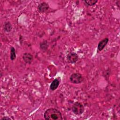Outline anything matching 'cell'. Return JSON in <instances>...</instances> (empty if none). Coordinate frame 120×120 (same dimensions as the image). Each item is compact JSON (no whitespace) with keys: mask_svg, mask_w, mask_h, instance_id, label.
I'll use <instances>...</instances> for the list:
<instances>
[{"mask_svg":"<svg viewBox=\"0 0 120 120\" xmlns=\"http://www.w3.org/2000/svg\"><path fill=\"white\" fill-rule=\"evenodd\" d=\"M48 45L46 41H44L40 44V48L43 51H46L48 48Z\"/></svg>","mask_w":120,"mask_h":120,"instance_id":"8fae6325","label":"cell"},{"mask_svg":"<svg viewBox=\"0 0 120 120\" xmlns=\"http://www.w3.org/2000/svg\"><path fill=\"white\" fill-rule=\"evenodd\" d=\"M79 59V56L77 53L74 52H70L67 55V60L69 63H75Z\"/></svg>","mask_w":120,"mask_h":120,"instance_id":"277c9868","label":"cell"},{"mask_svg":"<svg viewBox=\"0 0 120 120\" xmlns=\"http://www.w3.org/2000/svg\"><path fill=\"white\" fill-rule=\"evenodd\" d=\"M3 29L4 30L7 32H10L12 30V26L11 23H10V22L8 21V22H6L4 24V26H3Z\"/></svg>","mask_w":120,"mask_h":120,"instance_id":"9c48e42d","label":"cell"},{"mask_svg":"<svg viewBox=\"0 0 120 120\" xmlns=\"http://www.w3.org/2000/svg\"><path fill=\"white\" fill-rule=\"evenodd\" d=\"M70 81L74 84H79L83 81V77L82 75L79 73L72 74L69 77Z\"/></svg>","mask_w":120,"mask_h":120,"instance_id":"3957f363","label":"cell"},{"mask_svg":"<svg viewBox=\"0 0 120 120\" xmlns=\"http://www.w3.org/2000/svg\"><path fill=\"white\" fill-rule=\"evenodd\" d=\"M49 8V6L46 2H43L38 5V9L40 13H45L46 12Z\"/></svg>","mask_w":120,"mask_h":120,"instance_id":"ba28073f","label":"cell"},{"mask_svg":"<svg viewBox=\"0 0 120 120\" xmlns=\"http://www.w3.org/2000/svg\"><path fill=\"white\" fill-rule=\"evenodd\" d=\"M108 41L109 39L107 38H105L101 40L98 45L97 49L98 52H101V51H102L107 44Z\"/></svg>","mask_w":120,"mask_h":120,"instance_id":"5b68a950","label":"cell"},{"mask_svg":"<svg viewBox=\"0 0 120 120\" xmlns=\"http://www.w3.org/2000/svg\"><path fill=\"white\" fill-rule=\"evenodd\" d=\"M60 77H57L55 79H54L50 84V89L52 91H54L56 90L58 88L59 85H60Z\"/></svg>","mask_w":120,"mask_h":120,"instance_id":"8992f818","label":"cell"},{"mask_svg":"<svg viewBox=\"0 0 120 120\" xmlns=\"http://www.w3.org/2000/svg\"><path fill=\"white\" fill-rule=\"evenodd\" d=\"M16 55L15 48L14 47L11 46L10 47V60L12 61H13L16 59Z\"/></svg>","mask_w":120,"mask_h":120,"instance_id":"30bf717a","label":"cell"},{"mask_svg":"<svg viewBox=\"0 0 120 120\" xmlns=\"http://www.w3.org/2000/svg\"><path fill=\"white\" fill-rule=\"evenodd\" d=\"M22 59L26 63L30 64L33 60V57L31 54L28 52H25L23 53L22 55Z\"/></svg>","mask_w":120,"mask_h":120,"instance_id":"52a82bcc","label":"cell"},{"mask_svg":"<svg viewBox=\"0 0 120 120\" xmlns=\"http://www.w3.org/2000/svg\"><path fill=\"white\" fill-rule=\"evenodd\" d=\"M11 120V118L8 117V116H5V117H2L0 120Z\"/></svg>","mask_w":120,"mask_h":120,"instance_id":"4fadbf2b","label":"cell"},{"mask_svg":"<svg viewBox=\"0 0 120 120\" xmlns=\"http://www.w3.org/2000/svg\"><path fill=\"white\" fill-rule=\"evenodd\" d=\"M84 2L87 6H92L96 4L98 2L97 0H84Z\"/></svg>","mask_w":120,"mask_h":120,"instance_id":"7c38bea8","label":"cell"},{"mask_svg":"<svg viewBox=\"0 0 120 120\" xmlns=\"http://www.w3.org/2000/svg\"><path fill=\"white\" fill-rule=\"evenodd\" d=\"M44 117L46 120H62L61 113L58 109L54 108L47 109L44 112Z\"/></svg>","mask_w":120,"mask_h":120,"instance_id":"6da1fadb","label":"cell"},{"mask_svg":"<svg viewBox=\"0 0 120 120\" xmlns=\"http://www.w3.org/2000/svg\"><path fill=\"white\" fill-rule=\"evenodd\" d=\"M72 111L74 114L77 115H80L83 112L84 107L81 103L75 102L72 105Z\"/></svg>","mask_w":120,"mask_h":120,"instance_id":"7a4b0ae2","label":"cell"}]
</instances>
